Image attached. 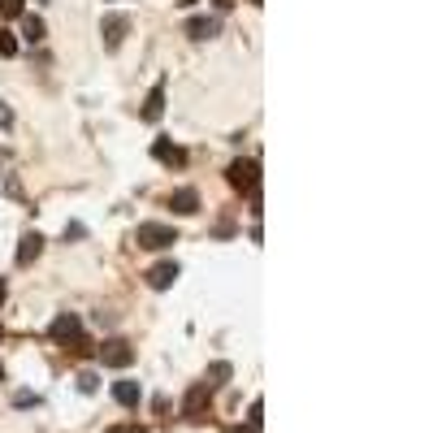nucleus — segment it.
<instances>
[{
    "mask_svg": "<svg viewBox=\"0 0 433 433\" xmlns=\"http://www.w3.org/2000/svg\"><path fill=\"white\" fill-rule=\"evenodd\" d=\"M0 338H5V330H0Z\"/></svg>",
    "mask_w": 433,
    "mask_h": 433,
    "instance_id": "nucleus-27",
    "label": "nucleus"
},
{
    "mask_svg": "<svg viewBox=\"0 0 433 433\" xmlns=\"http://www.w3.org/2000/svg\"><path fill=\"white\" fill-rule=\"evenodd\" d=\"M0 18H22V0H0Z\"/></svg>",
    "mask_w": 433,
    "mask_h": 433,
    "instance_id": "nucleus-18",
    "label": "nucleus"
},
{
    "mask_svg": "<svg viewBox=\"0 0 433 433\" xmlns=\"http://www.w3.org/2000/svg\"><path fill=\"white\" fill-rule=\"evenodd\" d=\"M160 113H165V83H156L143 100V122H160Z\"/></svg>",
    "mask_w": 433,
    "mask_h": 433,
    "instance_id": "nucleus-9",
    "label": "nucleus"
},
{
    "mask_svg": "<svg viewBox=\"0 0 433 433\" xmlns=\"http://www.w3.org/2000/svg\"><path fill=\"white\" fill-rule=\"evenodd\" d=\"M95 386H100V377H95V372H78V390H83V395H91Z\"/></svg>",
    "mask_w": 433,
    "mask_h": 433,
    "instance_id": "nucleus-19",
    "label": "nucleus"
},
{
    "mask_svg": "<svg viewBox=\"0 0 433 433\" xmlns=\"http://www.w3.org/2000/svg\"><path fill=\"white\" fill-rule=\"evenodd\" d=\"M0 57H18V35L14 31H0Z\"/></svg>",
    "mask_w": 433,
    "mask_h": 433,
    "instance_id": "nucleus-16",
    "label": "nucleus"
},
{
    "mask_svg": "<svg viewBox=\"0 0 433 433\" xmlns=\"http://www.w3.org/2000/svg\"><path fill=\"white\" fill-rule=\"evenodd\" d=\"M230 433H256V429H230Z\"/></svg>",
    "mask_w": 433,
    "mask_h": 433,
    "instance_id": "nucleus-23",
    "label": "nucleus"
},
{
    "mask_svg": "<svg viewBox=\"0 0 433 433\" xmlns=\"http://www.w3.org/2000/svg\"><path fill=\"white\" fill-rule=\"evenodd\" d=\"M43 35H48L43 18H35V14H31V18H22V39H26V43H39Z\"/></svg>",
    "mask_w": 433,
    "mask_h": 433,
    "instance_id": "nucleus-14",
    "label": "nucleus"
},
{
    "mask_svg": "<svg viewBox=\"0 0 433 433\" xmlns=\"http://www.w3.org/2000/svg\"><path fill=\"white\" fill-rule=\"evenodd\" d=\"M251 5H260V0H251Z\"/></svg>",
    "mask_w": 433,
    "mask_h": 433,
    "instance_id": "nucleus-25",
    "label": "nucleus"
},
{
    "mask_svg": "<svg viewBox=\"0 0 433 433\" xmlns=\"http://www.w3.org/2000/svg\"><path fill=\"white\" fill-rule=\"evenodd\" d=\"M70 351H74V355H78V360H87V355H91V343H87V338H83V334H78V338H74V343H70Z\"/></svg>",
    "mask_w": 433,
    "mask_h": 433,
    "instance_id": "nucleus-20",
    "label": "nucleus"
},
{
    "mask_svg": "<svg viewBox=\"0 0 433 433\" xmlns=\"http://www.w3.org/2000/svg\"><path fill=\"white\" fill-rule=\"evenodd\" d=\"M0 377H5V368H0Z\"/></svg>",
    "mask_w": 433,
    "mask_h": 433,
    "instance_id": "nucleus-26",
    "label": "nucleus"
},
{
    "mask_svg": "<svg viewBox=\"0 0 433 433\" xmlns=\"http://www.w3.org/2000/svg\"><path fill=\"white\" fill-rule=\"evenodd\" d=\"M230 187L234 191H247V195L260 191V165H256L251 156H243V160H234V165H230Z\"/></svg>",
    "mask_w": 433,
    "mask_h": 433,
    "instance_id": "nucleus-2",
    "label": "nucleus"
},
{
    "mask_svg": "<svg viewBox=\"0 0 433 433\" xmlns=\"http://www.w3.org/2000/svg\"><path fill=\"white\" fill-rule=\"evenodd\" d=\"M187 35L191 39H212L216 35V18H191L187 22Z\"/></svg>",
    "mask_w": 433,
    "mask_h": 433,
    "instance_id": "nucleus-13",
    "label": "nucleus"
},
{
    "mask_svg": "<svg viewBox=\"0 0 433 433\" xmlns=\"http://www.w3.org/2000/svg\"><path fill=\"white\" fill-rule=\"evenodd\" d=\"M100 360H104L108 368H130V364H135V347H130L126 338H108V343L100 347Z\"/></svg>",
    "mask_w": 433,
    "mask_h": 433,
    "instance_id": "nucleus-4",
    "label": "nucleus"
},
{
    "mask_svg": "<svg viewBox=\"0 0 433 433\" xmlns=\"http://www.w3.org/2000/svg\"><path fill=\"white\" fill-rule=\"evenodd\" d=\"M174 282H178V264H174V260H160V264L147 268V286H152V291H169Z\"/></svg>",
    "mask_w": 433,
    "mask_h": 433,
    "instance_id": "nucleus-6",
    "label": "nucleus"
},
{
    "mask_svg": "<svg viewBox=\"0 0 433 433\" xmlns=\"http://www.w3.org/2000/svg\"><path fill=\"white\" fill-rule=\"evenodd\" d=\"M100 35H104V48H108V52H113V48H122V39L130 35V18H126V14H104Z\"/></svg>",
    "mask_w": 433,
    "mask_h": 433,
    "instance_id": "nucleus-3",
    "label": "nucleus"
},
{
    "mask_svg": "<svg viewBox=\"0 0 433 433\" xmlns=\"http://www.w3.org/2000/svg\"><path fill=\"white\" fill-rule=\"evenodd\" d=\"M135 243H139V247H147V251H165V247H174V243H178V234H174V226L143 221V226L135 230Z\"/></svg>",
    "mask_w": 433,
    "mask_h": 433,
    "instance_id": "nucleus-1",
    "label": "nucleus"
},
{
    "mask_svg": "<svg viewBox=\"0 0 433 433\" xmlns=\"http://www.w3.org/2000/svg\"><path fill=\"white\" fill-rule=\"evenodd\" d=\"M14 403H18V407H31V403H35V395H31V390H22V395H14Z\"/></svg>",
    "mask_w": 433,
    "mask_h": 433,
    "instance_id": "nucleus-22",
    "label": "nucleus"
},
{
    "mask_svg": "<svg viewBox=\"0 0 433 433\" xmlns=\"http://www.w3.org/2000/svg\"><path fill=\"white\" fill-rule=\"evenodd\" d=\"M152 156L160 160V165H174V169L187 165V152H182L178 143H169V139H156V143H152Z\"/></svg>",
    "mask_w": 433,
    "mask_h": 433,
    "instance_id": "nucleus-8",
    "label": "nucleus"
},
{
    "mask_svg": "<svg viewBox=\"0 0 433 433\" xmlns=\"http://www.w3.org/2000/svg\"><path fill=\"white\" fill-rule=\"evenodd\" d=\"M169 208H174V212H182V216L199 212V191H195V187H182V191H174V195H169Z\"/></svg>",
    "mask_w": 433,
    "mask_h": 433,
    "instance_id": "nucleus-10",
    "label": "nucleus"
},
{
    "mask_svg": "<svg viewBox=\"0 0 433 433\" xmlns=\"http://www.w3.org/2000/svg\"><path fill=\"white\" fill-rule=\"evenodd\" d=\"M108 433H147V429H143V424L135 420V424H113V429H108Z\"/></svg>",
    "mask_w": 433,
    "mask_h": 433,
    "instance_id": "nucleus-21",
    "label": "nucleus"
},
{
    "mask_svg": "<svg viewBox=\"0 0 433 433\" xmlns=\"http://www.w3.org/2000/svg\"><path fill=\"white\" fill-rule=\"evenodd\" d=\"M208 395H212L208 386H191V390H187V399H182V416H187V420H195V424H199V420H208Z\"/></svg>",
    "mask_w": 433,
    "mask_h": 433,
    "instance_id": "nucleus-5",
    "label": "nucleus"
},
{
    "mask_svg": "<svg viewBox=\"0 0 433 433\" xmlns=\"http://www.w3.org/2000/svg\"><path fill=\"white\" fill-rule=\"evenodd\" d=\"M230 372H234V368H230L226 360H216V364L208 368V377H204V382H199V386H208V390H216V386H226V382H230Z\"/></svg>",
    "mask_w": 433,
    "mask_h": 433,
    "instance_id": "nucleus-12",
    "label": "nucleus"
},
{
    "mask_svg": "<svg viewBox=\"0 0 433 433\" xmlns=\"http://www.w3.org/2000/svg\"><path fill=\"white\" fill-rule=\"evenodd\" d=\"M113 399H118L122 407H135V403H139V386H135V382H118V386H113Z\"/></svg>",
    "mask_w": 433,
    "mask_h": 433,
    "instance_id": "nucleus-15",
    "label": "nucleus"
},
{
    "mask_svg": "<svg viewBox=\"0 0 433 433\" xmlns=\"http://www.w3.org/2000/svg\"><path fill=\"white\" fill-rule=\"evenodd\" d=\"M39 251H43V234H22V243H18V264L39 260Z\"/></svg>",
    "mask_w": 433,
    "mask_h": 433,
    "instance_id": "nucleus-11",
    "label": "nucleus"
},
{
    "mask_svg": "<svg viewBox=\"0 0 433 433\" xmlns=\"http://www.w3.org/2000/svg\"><path fill=\"white\" fill-rule=\"evenodd\" d=\"M260 424H264V403L251 399V407H247V429H260Z\"/></svg>",
    "mask_w": 433,
    "mask_h": 433,
    "instance_id": "nucleus-17",
    "label": "nucleus"
},
{
    "mask_svg": "<svg viewBox=\"0 0 433 433\" xmlns=\"http://www.w3.org/2000/svg\"><path fill=\"white\" fill-rule=\"evenodd\" d=\"M52 338H57V343H74L78 334H83V320L74 316V312H61L57 320H52V330H48Z\"/></svg>",
    "mask_w": 433,
    "mask_h": 433,
    "instance_id": "nucleus-7",
    "label": "nucleus"
},
{
    "mask_svg": "<svg viewBox=\"0 0 433 433\" xmlns=\"http://www.w3.org/2000/svg\"><path fill=\"white\" fill-rule=\"evenodd\" d=\"M0 303H5V282H0Z\"/></svg>",
    "mask_w": 433,
    "mask_h": 433,
    "instance_id": "nucleus-24",
    "label": "nucleus"
}]
</instances>
